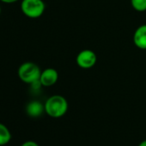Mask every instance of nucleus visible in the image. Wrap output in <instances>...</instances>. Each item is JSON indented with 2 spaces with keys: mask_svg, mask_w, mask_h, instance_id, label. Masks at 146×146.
Instances as JSON below:
<instances>
[{
  "mask_svg": "<svg viewBox=\"0 0 146 146\" xmlns=\"http://www.w3.org/2000/svg\"><path fill=\"white\" fill-rule=\"evenodd\" d=\"M45 106V113L54 119L63 117L68 111V102L67 100L60 95H54L50 96L46 102Z\"/></svg>",
  "mask_w": 146,
  "mask_h": 146,
  "instance_id": "1",
  "label": "nucleus"
},
{
  "mask_svg": "<svg viewBox=\"0 0 146 146\" xmlns=\"http://www.w3.org/2000/svg\"><path fill=\"white\" fill-rule=\"evenodd\" d=\"M131 5L137 12L146 11V0H131Z\"/></svg>",
  "mask_w": 146,
  "mask_h": 146,
  "instance_id": "9",
  "label": "nucleus"
},
{
  "mask_svg": "<svg viewBox=\"0 0 146 146\" xmlns=\"http://www.w3.org/2000/svg\"><path fill=\"white\" fill-rule=\"evenodd\" d=\"M45 112V106L40 102L34 100L29 102L26 106V113L29 117L38 118Z\"/></svg>",
  "mask_w": 146,
  "mask_h": 146,
  "instance_id": "7",
  "label": "nucleus"
},
{
  "mask_svg": "<svg viewBox=\"0 0 146 146\" xmlns=\"http://www.w3.org/2000/svg\"><path fill=\"white\" fill-rule=\"evenodd\" d=\"M17 74L22 82L28 84H32L40 79L41 70L35 63L29 61L23 63L19 66Z\"/></svg>",
  "mask_w": 146,
  "mask_h": 146,
  "instance_id": "2",
  "label": "nucleus"
},
{
  "mask_svg": "<svg viewBox=\"0 0 146 146\" xmlns=\"http://www.w3.org/2000/svg\"><path fill=\"white\" fill-rule=\"evenodd\" d=\"M12 138V135L9 128L5 125L0 123V146L8 144Z\"/></svg>",
  "mask_w": 146,
  "mask_h": 146,
  "instance_id": "8",
  "label": "nucleus"
},
{
  "mask_svg": "<svg viewBox=\"0 0 146 146\" xmlns=\"http://www.w3.org/2000/svg\"><path fill=\"white\" fill-rule=\"evenodd\" d=\"M45 10L46 5L43 0H23L21 3L22 12L29 18L36 19L40 17Z\"/></svg>",
  "mask_w": 146,
  "mask_h": 146,
  "instance_id": "3",
  "label": "nucleus"
},
{
  "mask_svg": "<svg viewBox=\"0 0 146 146\" xmlns=\"http://www.w3.org/2000/svg\"><path fill=\"white\" fill-rule=\"evenodd\" d=\"M138 146H146V139H144L142 142H140V143L138 144Z\"/></svg>",
  "mask_w": 146,
  "mask_h": 146,
  "instance_id": "12",
  "label": "nucleus"
},
{
  "mask_svg": "<svg viewBox=\"0 0 146 146\" xmlns=\"http://www.w3.org/2000/svg\"><path fill=\"white\" fill-rule=\"evenodd\" d=\"M0 14H1V8H0Z\"/></svg>",
  "mask_w": 146,
  "mask_h": 146,
  "instance_id": "13",
  "label": "nucleus"
},
{
  "mask_svg": "<svg viewBox=\"0 0 146 146\" xmlns=\"http://www.w3.org/2000/svg\"><path fill=\"white\" fill-rule=\"evenodd\" d=\"M77 64L82 69H90L94 67L97 62L96 52L90 49H84L78 52L76 58Z\"/></svg>",
  "mask_w": 146,
  "mask_h": 146,
  "instance_id": "4",
  "label": "nucleus"
},
{
  "mask_svg": "<svg viewBox=\"0 0 146 146\" xmlns=\"http://www.w3.org/2000/svg\"><path fill=\"white\" fill-rule=\"evenodd\" d=\"M1 2L5 3V4H14V3H17L19 0H0Z\"/></svg>",
  "mask_w": 146,
  "mask_h": 146,
  "instance_id": "11",
  "label": "nucleus"
},
{
  "mask_svg": "<svg viewBox=\"0 0 146 146\" xmlns=\"http://www.w3.org/2000/svg\"><path fill=\"white\" fill-rule=\"evenodd\" d=\"M39 80L43 87L53 86L58 80V73L54 68H46L41 70Z\"/></svg>",
  "mask_w": 146,
  "mask_h": 146,
  "instance_id": "5",
  "label": "nucleus"
},
{
  "mask_svg": "<svg viewBox=\"0 0 146 146\" xmlns=\"http://www.w3.org/2000/svg\"><path fill=\"white\" fill-rule=\"evenodd\" d=\"M21 146H40L35 141H33V140H29V141H26L24 142L23 143H22Z\"/></svg>",
  "mask_w": 146,
  "mask_h": 146,
  "instance_id": "10",
  "label": "nucleus"
},
{
  "mask_svg": "<svg viewBox=\"0 0 146 146\" xmlns=\"http://www.w3.org/2000/svg\"><path fill=\"white\" fill-rule=\"evenodd\" d=\"M133 43L141 50H146V24L137 27L133 34Z\"/></svg>",
  "mask_w": 146,
  "mask_h": 146,
  "instance_id": "6",
  "label": "nucleus"
}]
</instances>
